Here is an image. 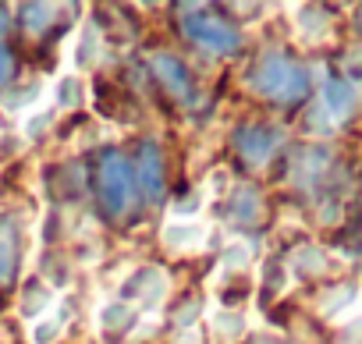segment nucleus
I'll return each instance as SVG.
<instances>
[{
	"instance_id": "obj_1",
	"label": "nucleus",
	"mask_w": 362,
	"mask_h": 344,
	"mask_svg": "<svg viewBox=\"0 0 362 344\" xmlns=\"http://www.w3.org/2000/svg\"><path fill=\"white\" fill-rule=\"evenodd\" d=\"M245 85L267 100V103H277V107H295L309 96V68L298 64L295 57L281 54V50H267L245 75Z\"/></svg>"
},
{
	"instance_id": "obj_2",
	"label": "nucleus",
	"mask_w": 362,
	"mask_h": 344,
	"mask_svg": "<svg viewBox=\"0 0 362 344\" xmlns=\"http://www.w3.org/2000/svg\"><path fill=\"white\" fill-rule=\"evenodd\" d=\"M93 192H96V206L107 220H124L139 199L135 192V170H132V156L117 146H103L96 153L93 163Z\"/></svg>"
},
{
	"instance_id": "obj_3",
	"label": "nucleus",
	"mask_w": 362,
	"mask_h": 344,
	"mask_svg": "<svg viewBox=\"0 0 362 344\" xmlns=\"http://www.w3.org/2000/svg\"><path fill=\"white\" fill-rule=\"evenodd\" d=\"M177 22L181 32L192 47H199L203 54L214 57H235L242 50V29L231 18H221L217 11H210L206 4H181L177 8Z\"/></svg>"
},
{
	"instance_id": "obj_4",
	"label": "nucleus",
	"mask_w": 362,
	"mask_h": 344,
	"mask_svg": "<svg viewBox=\"0 0 362 344\" xmlns=\"http://www.w3.org/2000/svg\"><path fill=\"white\" fill-rule=\"evenodd\" d=\"M358 100H362V89L351 82V78H327L320 85V96L305 117V124L316 131V135H327L334 128H341L355 110H358Z\"/></svg>"
},
{
	"instance_id": "obj_5",
	"label": "nucleus",
	"mask_w": 362,
	"mask_h": 344,
	"mask_svg": "<svg viewBox=\"0 0 362 344\" xmlns=\"http://www.w3.org/2000/svg\"><path fill=\"white\" fill-rule=\"evenodd\" d=\"M132 170H135V192L146 206H160L167 199V160L160 142L142 138L135 156H132Z\"/></svg>"
},
{
	"instance_id": "obj_6",
	"label": "nucleus",
	"mask_w": 362,
	"mask_h": 344,
	"mask_svg": "<svg viewBox=\"0 0 362 344\" xmlns=\"http://www.w3.org/2000/svg\"><path fill=\"white\" fill-rule=\"evenodd\" d=\"M149 71H153V78L160 82V89H163L177 107H196V100H199L196 75H192V68L181 61L177 54H167V50L153 54V57H149Z\"/></svg>"
},
{
	"instance_id": "obj_7",
	"label": "nucleus",
	"mask_w": 362,
	"mask_h": 344,
	"mask_svg": "<svg viewBox=\"0 0 362 344\" xmlns=\"http://www.w3.org/2000/svg\"><path fill=\"white\" fill-rule=\"evenodd\" d=\"M281 128L277 124H263V121H249L242 128H235L231 146L242 156L245 167H267L274 160V153L281 149Z\"/></svg>"
},
{
	"instance_id": "obj_8",
	"label": "nucleus",
	"mask_w": 362,
	"mask_h": 344,
	"mask_svg": "<svg viewBox=\"0 0 362 344\" xmlns=\"http://www.w3.org/2000/svg\"><path fill=\"white\" fill-rule=\"evenodd\" d=\"M25 259V227L15 213H0V287H15Z\"/></svg>"
},
{
	"instance_id": "obj_9",
	"label": "nucleus",
	"mask_w": 362,
	"mask_h": 344,
	"mask_svg": "<svg viewBox=\"0 0 362 344\" xmlns=\"http://www.w3.org/2000/svg\"><path fill=\"white\" fill-rule=\"evenodd\" d=\"M121 302H128L132 309H139L142 316L146 312H156V305L167 298V277L156 270V266H139L117 291Z\"/></svg>"
},
{
	"instance_id": "obj_10",
	"label": "nucleus",
	"mask_w": 362,
	"mask_h": 344,
	"mask_svg": "<svg viewBox=\"0 0 362 344\" xmlns=\"http://www.w3.org/2000/svg\"><path fill=\"white\" fill-rule=\"evenodd\" d=\"M139 326H142V312L132 309V305L121 302V298L103 302L100 312H96V330H100V337H103L107 344H121V340H128L132 333H139Z\"/></svg>"
},
{
	"instance_id": "obj_11",
	"label": "nucleus",
	"mask_w": 362,
	"mask_h": 344,
	"mask_svg": "<svg viewBox=\"0 0 362 344\" xmlns=\"http://www.w3.org/2000/svg\"><path fill=\"white\" fill-rule=\"evenodd\" d=\"M160 242L174 252H192V249H203L210 242V224L199 220V217H170L163 227H160Z\"/></svg>"
},
{
	"instance_id": "obj_12",
	"label": "nucleus",
	"mask_w": 362,
	"mask_h": 344,
	"mask_svg": "<svg viewBox=\"0 0 362 344\" xmlns=\"http://www.w3.org/2000/svg\"><path fill=\"white\" fill-rule=\"evenodd\" d=\"M228 217L235 224H256L263 217V196L252 185H238L228 196Z\"/></svg>"
},
{
	"instance_id": "obj_13",
	"label": "nucleus",
	"mask_w": 362,
	"mask_h": 344,
	"mask_svg": "<svg viewBox=\"0 0 362 344\" xmlns=\"http://www.w3.org/2000/svg\"><path fill=\"white\" fill-rule=\"evenodd\" d=\"M57 18H61V8H57V4H43V0H29V4L18 8V22H22V29H25L29 36L50 32V29L57 25Z\"/></svg>"
},
{
	"instance_id": "obj_14",
	"label": "nucleus",
	"mask_w": 362,
	"mask_h": 344,
	"mask_svg": "<svg viewBox=\"0 0 362 344\" xmlns=\"http://www.w3.org/2000/svg\"><path fill=\"white\" fill-rule=\"evenodd\" d=\"M210 326H214V333H217L224 344H231V340H238V337L249 330V319H245V312H238V309H224V312H214Z\"/></svg>"
},
{
	"instance_id": "obj_15",
	"label": "nucleus",
	"mask_w": 362,
	"mask_h": 344,
	"mask_svg": "<svg viewBox=\"0 0 362 344\" xmlns=\"http://www.w3.org/2000/svg\"><path fill=\"white\" fill-rule=\"evenodd\" d=\"M64 326H68V319H64V312H43L40 319H33V330H29V337H33V344H54L61 333H64Z\"/></svg>"
},
{
	"instance_id": "obj_16",
	"label": "nucleus",
	"mask_w": 362,
	"mask_h": 344,
	"mask_svg": "<svg viewBox=\"0 0 362 344\" xmlns=\"http://www.w3.org/2000/svg\"><path fill=\"white\" fill-rule=\"evenodd\" d=\"M50 100L57 107H82V78L78 75H61L50 85Z\"/></svg>"
},
{
	"instance_id": "obj_17",
	"label": "nucleus",
	"mask_w": 362,
	"mask_h": 344,
	"mask_svg": "<svg viewBox=\"0 0 362 344\" xmlns=\"http://www.w3.org/2000/svg\"><path fill=\"white\" fill-rule=\"evenodd\" d=\"M15 68H18V57H15V50L0 40V89H8L11 82H15Z\"/></svg>"
},
{
	"instance_id": "obj_18",
	"label": "nucleus",
	"mask_w": 362,
	"mask_h": 344,
	"mask_svg": "<svg viewBox=\"0 0 362 344\" xmlns=\"http://www.w3.org/2000/svg\"><path fill=\"white\" fill-rule=\"evenodd\" d=\"M8 29H11V11H8V8H0V36H4Z\"/></svg>"
},
{
	"instance_id": "obj_19",
	"label": "nucleus",
	"mask_w": 362,
	"mask_h": 344,
	"mask_svg": "<svg viewBox=\"0 0 362 344\" xmlns=\"http://www.w3.org/2000/svg\"><path fill=\"white\" fill-rule=\"evenodd\" d=\"M355 15H358V29H362V8H358V11H355Z\"/></svg>"
},
{
	"instance_id": "obj_20",
	"label": "nucleus",
	"mask_w": 362,
	"mask_h": 344,
	"mask_svg": "<svg viewBox=\"0 0 362 344\" xmlns=\"http://www.w3.org/2000/svg\"><path fill=\"white\" fill-rule=\"evenodd\" d=\"M259 344H277V340H259Z\"/></svg>"
}]
</instances>
